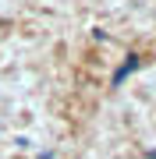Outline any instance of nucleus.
Listing matches in <instances>:
<instances>
[{
    "label": "nucleus",
    "instance_id": "obj_2",
    "mask_svg": "<svg viewBox=\"0 0 156 159\" xmlns=\"http://www.w3.org/2000/svg\"><path fill=\"white\" fill-rule=\"evenodd\" d=\"M39 159H53V152H46V156H39Z\"/></svg>",
    "mask_w": 156,
    "mask_h": 159
},
{
    "label": "nucleus",
    "instance_id": "obj_1",
    "mask_svg": "<svg viewBox=\"0 0 156 159\" xmlns=\"http://www.w3.org/2000/svg\"><path fill=\"white\" fill-rule=\"evenodd\" d=\"M135 67H139V53H128V60H124L121 67H117V74H114V89L121 85V81H124V78H128V74H131Z\"/></svg>",
    "mask_w": 156,
    "mask_h": 159
}]
</instances>
